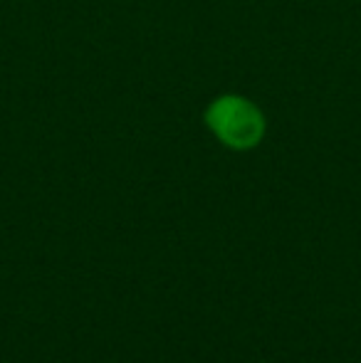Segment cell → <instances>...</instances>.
<instances>
[{
    "mask_svg": "<svg viewBox=\"0 0 361 363\" xmlns=\"http://www.w3.org/2000/svg\"><path fill=\"white\" fill-rule=\"evenodd\" d=\"M211 131L231 148H250L262 139V114L240 96H221L206 111Z\"/></svg>",
    "mask_w": 361,
    "mask_h": 363,
    "instance_id": "obj_1",
    "label": "cell"
}]
</instances>
